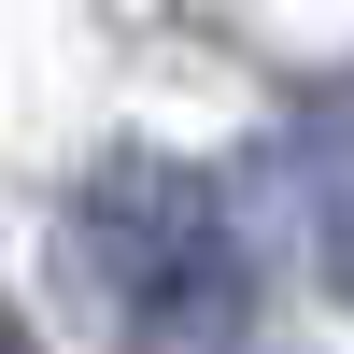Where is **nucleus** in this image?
<instances>
[{
  "label": "nucleus",
  "instance_id": "1",
  "mask_svg": "<svg viewBox=\"0 0 354 354\" xmlns=\"http://www.w3.org/2000/svg\"><path fill=\"white\" fill-rule=\"evenodd\" d=\"M57 255L113 354H270V270L185 156H100L57 213Z\"/></svg>",
  "mask_w": 354,
  "mask_h": 354
},
{
  "label": "nucleus",
  "instance_id": "2",
  "mask_svg": "<svg viewBox=\"0 0 354 354\" xmlns=\"http://www.w3.org/2000/svg\"><path fill=\"white\" fill-rule=\"evenodd\" d=\"M0 354H43V340H28V326H15V312H0Z\"/></svg>",
  "mask_w": 354,
  "mask_h": 354
}]
</instances>
